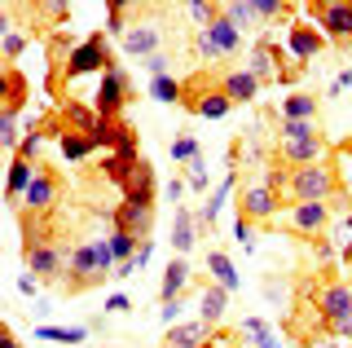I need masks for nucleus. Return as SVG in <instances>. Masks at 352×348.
Returning <instances> with one entry per match:
<instances>
[{"label": "nucleus", "instance_id": "nucleus-55", "mask_svg": "<svg viewBox=\"0 0 352 348\" xmlns=\"http://www.w3.org/2000/svg\"><path fill=\"white\" fill-rule=\"evenodd\" d=\"M163 348H181V344H163Z\"/></svg>", "mask_w": 352, "mask_h": 348}, {"label": "nucleus", "instance_id": "nucleus-36", "mask_svg": "<svg viewBox=\"0 0 352 348\" xmlns=\"http://www.w3.org/2000/svg\"><path fill=\"white\" fill-rule=\"evenodd\" d=\"M185 5H190V18L198 23V31H203V27H212V23H216V14H220L212 0H185Z\"/></svg>", "mask_w": 352, "mask_h": 348}, {"label": "nucleus", "instance_id": "nucleus-42", "mask_svg": "<svg viewBox=\"0 0 352 348\" xmlns=\"http://www.w3.org/2000/svg\"><path fill=\"white\" fill-rule=\"evenodd\" d=\"M22 49H27V36H22V31H9L5 36V62H18Z\"/></svg>", "mask_w": 352, "mask_h": 348}, {"label": "nucleus", "instance_id": "nucleus-54", "mask_svg": "<svg viewBox=\"0 0 352 348\" xmlns=\"http://www.w3.org/2000/svg\"><path fill=\"white\" fill-rule=\"evenodd\" d=\"M344 194H348V199H352V177H348V181H344Z\"/></svg>", "mask_w": 352, "mask_h": 348}, {"label": "nucleus", "instance_id": "nucleus-26", "mask_svg": "<svg viewBox=\"0 0 352 348\" xmlns=\"http://www.w3.org/2000/svg\"><path fill=\"white\" fill-rule=\"evenodd\" d=\"M102 146V137H93V133H62V159H88L93 150Z\"/></svg>", "mask_w": 352, "mask_h": 348}, {"label": "nucleus", "instance_id": "nucleus-21", "mask_svg": "<svg viewBox=\"0 0 352 348\" xmlns=\"http://www.w3.org/2000/svg\"><path fill=\"white\" fill-rule=\"evenodd\" d=\"M198 230H203V225H198V216L185 212L181 203H176V216H172V252L176 256H190L194 243H198Z\"/></svg>", "mask_w": 352, "mask_h": 348}, {"label": "nucleus", "instance_id": "nucleus-1", "mask_svg": "<svg viewBox=\"0 0 352 348\" xmlns=\"http://www.w3.org/2000/svg\"><path fill=\"white\" fill-rule=\"evenodd\" d=\"M115 269H119V260H115L106 238L71 247L66 252V296H84V291L102 287L106 278H115Z\"/></svg>", "mask_w": 352, "mask_h": 348}, {"label": "nucleus", "instance_id": "nucleus-46", "mask_svg": "<svg viewBox=\"0 0 352 348\" xmlns=\"http://www.w3.org/2000/svg\"><path fill=\"white\" fill-rule=\"evenodd\" d=\"M176 318H181V300H163V322L176 326Z\"/></svg>", "mask_w": 352, "mask_h": 348}, {"label": "nucleus", "instance_id": "nucleus-32", "mask_svg": "<svg viewBox=\"0 0 352 348\" xmlns=\"http://www.w3.org/2000/svg\"><path fill=\"white\" fill-rule=\"evenodd\" d=\"M106 243H110V252H115V260L124 265V260H132V256H137V247L146 243V238H137V234H128V230H110V238H106Z\"/></svg>", "mask_w": 352, "mask_h": 348}, {"label": "nucleus", "instance_id": "nucleus-5", "mask_svg": "<svg viewBox=\"0 0 352 348\" xmlns=\"http://www.w3.org/2000/svg\"><path fill=\"white\" fill-rule=\"evenodd\" d=\"M308 18H313L335 45H348L352 40V0H308Z\"/></svg>", "mask_w": 352, "mask_h": 348}, {"label": "nucleus", "instance_id": "nucleus-28", "mask_svg": "<svg viewBox=\"0 0 352 348\" xmlns=\"http://www.w3.org/2000/svg\"><path fill=\"white\" fill-rule=\"evenodd\" d=\"M282 119H317V97L313 93H291L282 102Z\"/></svg>", "mask_w": 352, "mask_h": 348}, {"label": "nucleus", "instance_id": "nucleus-7", "mask_svg": "<svg viewBox=\"0 0 352 348\" xmlns=\"http://www.w3.org/2000/svg\"><path fill=\"white\" fill-rule=\"evenodd\" d=\"M238 212L251 216L256 225H273V221H278V212H282V194L269 190L264 181H260V186H242L238 190Z\"/></svg>", "mask_w": 352, "mask_h": 348}, {"label": "nucleus", "instance_id": "nucleus-16", "mask_svg": "<svg viewBox=\"0 0 352 348\" xmlns=\"http://www.w3.org/2000/svg\"><path fill=\"white\" fill-rule=\"evenodd\" d=\"M36 172H40V163H31V159H22L14 155L9 159V177H5V199H9V208H22V194L31 190V181H36Z\"/></svg>", "mask_w": 352, "mask_h": 348}, {"label": "nucleus", "instance_id": "nucleus-50", "mask_svg": "<svg viewBox=\"0 0 352 348\" xmlns=\"http://www.w3.org/2000/svg\"><path fill=\"white\" fill-rule=\"evenodd\" d=\"M132 5H141V0H106V9H110V14H128Z\"/></svg>", "mask_w": 352, "mask_h": 348}, {"label": "nucleus", "instance_id": "nucleus-13", "mask_svg": "<svg viewBox=\"0 0 352 348\" xmlns=\"http://www.w3.org/2000/svg\"><path fill=\"white\" fill-rule=\"evenodd\" d=\"M282 67H286V58H282V49L273 45V40H256L251 45V53H247V71L256 75L260 84H273L282 75Z\"/></svg>", "mask_w": 352, "mask_h": 348}, {"label": "nucleus", "instance_id": "nucleus-2", "mask_svg": "<svg viewBox=\"0 0 352 348\" xmlns=\"http://www.w3.org/2000/svg\"><path fill=\"white\" fill-rule=\"evenodd\" d=\"M286 203H300V199H348L344 194V181L330 163H308V168H291L286 172V190H282Z\"/></svg>", "mask_w": 352, "mask_h": 348}, {"label": "nucleus", "instance_id": "nucleus-37", "mask_svg": "<svg viewBox=\"0 0 352 348\" xmlns=\"http://www.w3.org/2000/svg\"><path fill=\"white\" fill-rule=\"evenodd\" d=\"M0 146L18 150V115H9V111H0Z\"/></svg>", "mask_w": 352, "mask_h": 348}, {"label": "nucleus", "instance_id": "nucleus-3", "mask_svg": "<svg viewBox=\"0 0 352 348\" xmlns=\"http://www.w3.org/2000/svg\"><path fill=\"white\" fill-rule=\"evenodd\" d=\"M335 199H300V203H282L278 212V225H286L291 234L300 238H326L330 221H335Z\"/></svg>", "mask_w": 352, "mask_h": 348}, {"label": "nucleus", "instance_id": "nucleus-27", "mask_svg": "<svg viewBox=\"0 0 352 348\" xmlns=\"http://www.w3.org/2000/svg\"><path fill=\"white\" fill-rule=\"evenodd\" d=\"M84 326H36V340H49V344H84Z\"/></svg>", "mask_w": 352, "mask_h": 348}, {"label": "nucleus", "instance_id": "nucleus-34", "mask_svg": "<svg viewBox=\"0 0 352 348\" xmlns=\"http://www.w3.org/2000/svg\"><path fill=\"white\" fill-rule=\"evenodd\" d=\"M71 5H75V0H36V14L44 18V23L58 27V23H66V18H71Z\"/></svg>", "mask_w": 352, "mask_h": 348}, {"label": "nucleus", "instance_id": "nucleus-31", "mask_svg": "<svg viewBox=\"0 0 352 348\" xmlns=\"http://www.w3.org/2000/svg\"><path fill=\"white\" fill-rule=\"evenodd\" d=\"M225 18L238 31H251V27L260 23V14H256V5H251V0H229V5H225Z\"/></svg>", "mask_w": 352, "mask_h": 348}, {"label": "nucleus", "instance_id": "nucleus-40", "mask_svg": "<svg viewBox=\"0 0 352 348\" xmlns=\"http://www.w3.org/2000/svg\"><path fill=\"white\" fill-rule=\"evenodd\" d=\"M14 155H22V159H31V163L40 159V128H31V133H27V137L18 141V150H14Z\"/></svg>", "mask_w": 352, "mask_h": 348}, {"label": "nucleus", "instance_id": "nucleus-18", "mask_svg": "<svg viewBox=\"0 0 352 348\" xmlns=\"http://www.w3.org/2000/svg\"><path fill=\"white\" fill-rule=\"evenodd\" d=\"M234 190H238V172L229 168L225 177H220V186L207 194V203L198 208V225H203V230H216V216H220V208L229 203V194H234Z\"/></svg>", "mask_w": 352, "mask_h": 348}, {"label": "nucleus", "instance_id": "nucleus-20", "mask_svg": "<svg viewBox=\"0 0 352 348\" xmlns=\"http://www.w3.org/2000/svg\"><path fill=\"white\" fill-rule=\"evenodd\" d=\"M163 49V36H159V27L154 23H141V27H128V36H124V53H132V58H154V53Z\"/></svg>", "mask_w": 352, "mask_h": 348}, {"label": "nucleus", "instance_id": "nucleus-51", "mask_svg": "<svg viewBox=\"0 0 352 348\" xmlns=\"http://www.w3.org/2000/svg\"><path fill=\"white\" fill-rule=\"evenodd\" d=\"M185 190H190L185 181H172V186H168V199H172V203H181V194H185Z\"/></svg>", "mask_w": 352, "mask_h": 348}, {"label": "nucleus", "instance_id": "nucleus-12", "mask_svg": "<svg viewBox=\"0 0 352 348\" xmlns=\"http://www.w3.org/2000/svg\"><path fill=\"white\" fill-rule=\"evenodd\" d=\"M27 269L36 278H66V252L49 238H31L27 243Z\"/></svg>", "mask_w": 352, "mask_h": 348}, {"label": "nucleus", "instance_id": "nucleus-53", "mask_svg": "<svg viewBox=\"0 0 352 348\" xmlns=\"http://www.w3.org/2000/svg\"><path fill=\"white\" fill-rule=\"evenodd\" d=\"M304 348H339V344H317V340H308Z\"/></svg>", "mask_w": 352, "mask_h": 348}, {"label": "nucleus", "instance_id": "nucleus-47", "mask_svg": "<svg viewBox=\"0 0 352 348\" xmlns=\"http://www.w3.org/2000/svg\"><path fill=\"white\" fill-rule=\"evenodd\" d=\"M36 287H40V282H36V274L27 269V274L18 278V291H22V296H36Z\"/></svg>", "mask_w": 352, "mask_h": 348}, {"label": "nucleus", "instance_id": "nucleus-14", "mask_svg": "<svg viewBox=\"0 0 352 348\" xmlns=\"http://www.w3.org/2000/svg\"><path fill=\"white\" fill-rule=\"evenodd\" d=\"M326 45H330V36H326L317 23H295L291 31H286V49H291L300 62L317 58V53H326Z\"/></svg>", "mask_w": 352, "mask_h": 348}, {"label": "nucleus", "instance_id": "nucleus-52", "mask_svg": "<svg viewBox=\"0 0 352 348\" xmlns=\"http://www.w3.org/2000/svg\"><path fill=\"white\" fill-rule=\"evenodd\" d=\"M0 348H18V340H14V331H9V326H5V344H0Z\"/></svg>", "mask_w": 352, "mask_h": 348}, {"label": "nucleus", "instance_id": "nucleus-23", "mask_svg": "<svg viewBox=\"0 0 352 348\" xmlns=\"http://www.w3.org/2000/svg\"><path fill=\"white\" fill-rule=\"evenodd\" d=\"M207 331H212L207 322H176V326H168L163 344H181V348H207Z\"/></svg>", "mask_w": 352, "mask_h": 348}, {"label": "nucleus", "instance_id": "nucleus-30", "mask_svg": "<svg viewBox=\"0 0 352 348\" xmlns=\"http://www.w3.org/2000/svg\"><path fill=\"white\" fill-rule=\"evenodd\" d=\"M150 97L154 102H185V84H176L172 75H150Z\"/></svg>", "mask_w": 352, "mask_h": 348}, {"label": "nucleus", "instance_id": "nucleus-10", "mask_svg": "<svg viewBox=\"0 0 352 348\" xmlns=\"http://www.w3.org/2000/svg\"><path fill=\"white\" fill-rule=\"evenodd\" d=\"M110 221H115V230L150 238V230H154V203L150 199H137V194H124V203L110 212Z\"/></svg>", "mask_w": 352, "mask_h": 348}, {"label": "nucleus", "instance_id": "nucleus-19", "mask_svg": "<svg viewBox=\"0 0 352 348\" xmlns=\"http://www.w3.org/2000/svg\"><path fill=\"white\" fill-rule=\"evenodd\" d=\"M220 89L229 93V102H234V106H251V102H256V93L264 89V84H260V80H256V75H251L247 67H238V71H225Z\"/></svg>", "mask_w": 352, "mask_h": 348}, {"label": "nucleus", "instance_id": "nucleus-39", "mask_svg": "<svg viewBox=\"0 0 352 348\" xmlns=\"http://www.w3.org/2000/svg\"><path fill=\"white\" fill-rule=\"evenodd\" d=\"M251 5H256L260 23H273V18H282V14H286V5H291V0H251Z\"/></svg>", "mask_w": 352, "mask_h": 348}, {"label": "nucleus", "instance_id": "nucleus-25", "mask_svg": "<svg viewBox=\"0 0 352 348\" xmlns=\"http://www.w3.org/2000/svg\"><path fill=\"white\" fill-rule=\"evenodd\" d=\"M207 274H212L220 287L229 291V296H234V291L242 287V282H238V269H234V260H229L225 252H207Z\"/></svg>", "mask_w": 352, "mask_h": 348}, {"label": "nucleus", "instance_id": "nucleus-41", "mask_svg": "<svg viewBox=\"0 0 352 348\" xmlns=\"http://www.w3.org/2000/svg\"><path fill=\"white\" fill-rule=\"evenodd\" d=\"M190 168V177H185V186L190 190H207V168H203V155H198L194 163H185Z\"/></svg>", "mask_w": 352, "mask_h": 348}, {"label": "nucleus", "instance_id": "nucleus-11", "mask_svg": "<svg viewBox=\"0 0 352 348\" xmlns=\"http://www.w3.org/2000/svg\"><path fill=\"white\" fill-rule=\"evenodd\" d=\"M62 199V181H58V172L53 168H40L36 172V181H31V190L22 194V208L18 212H31V216H44V212H53V203Z\"/></svg>", "mask_w": 352, "mask_h": 348}, {"label": "nucleus", "instance_id": "nucleus-33", "mask_svg": "<svg viewBox=\"0 0 352 348\" xmlns=\"http://www.w3.org/2000/svg\"><path fill=\"white\" fill-rule=\"evenodd\" d=\"M322 124L317 119H282L278 124V141H300V137H317Z\"/></svg>", "mask_w": 352, "mask_h": 348}, {"label": "nucleus", "instance_id": "nucleus-49", "mask_svg": "<svg viewBox=\"0 0 352 348\" xmlns=\"http://www.w3.org/2000/svg\"><path fill=\"white\" fill-rule=\"evenodd\" d=\"M344 89H352V71H344V75H339L335 84H330V97H339V93H344Z\"/></svg>", "mask_w": 352, "mask_h": 348}, {"label": "nucleus", "instance_id": "nucleus-29", "mask_svg": "<svg viewBox=\"0 0 352 348\" xmlns=\"http://www.w3.org/2000/svg\"><path fill=\"white\" fill-rule=\"evenodd\" d=\"M242 335L251 340V348H282V344H278V335H273V326L264 322V318H247Z\"/></svg>", "mask_w": 352, "mask_h": 348}, {"label": "nucleus", "instance_id": "nucleus-35", "mask_svg": "<svg viewBox=\"0 0 352 348\" xmlns=\"http://www.w3.org/2000/svg\"><path fill=\"white\" fill-rule=\"evenodd\" d=\"M198 155H203V150H198V137L194 133H181V137L172 141V163H176V168H181V163H194Z\"/></svg>", "mask_w": 352, "mask_h": 348}, {"label": "nucleus", "instance_id": "nucleus-45", "mask_svg": "<svg viewBox=\"0 0 352 348\" xmlns=\"http://www.w3.org/2000/svg\"><path fill=\"white\" fill-rule=\"evenodd\" d=\"M106 31H110V36H128V27H124V14H106Z\"/></svg>", "mask_w": 352, "mask_h": 348}, {"label": "nucleus", "instance_id": "nucleus-9", "mask_svg": "<svg viewBox=\"0 0 352 348\" xmlns=\"http://www.w3.org/2000/svg\"><path fill=\"white\" fill-rule=\"evenodd\" d=\"M185 106H190L194 115H203V119H225L229 111H234L229 93L220 89V84H212V89H207V80H203V75H198L190 89H185Z\"/></svg>", "mask_w": 352, "mask_h": 348}, {"label": "nucleus", "instance_id": "nucleus-24", "mask_svg": "<svg viewBox=\"0 0 352 348\" xmlns=\"http://www.w3.org/2000/svg\"><path fill=\"white\" fill-rule=\"evenodd\" d=\"M198 309H203V322L207 326H216L220 318H225V309H229V291L220 287V282H212V287L198 296Z\"/></svg>", "mask_w": 352, "mask_h": 348}, {"label": "nucleus", "instance_id": "nucleus-38", "mask_svg": "<svg viewBox=\"0 0 352 348\" xmlns=\"http://www.w3.org/2000/svg\"><path fill=\"white\" fill-rule=\"evenodd\" d=\"M234 234H238V243L247 247V252H256V221H251V216H242V212H238V221H234Z\"/></svg>", "mask_w": 352, "mask_h": 348}, {"label": "nucleus", "instance_id": "nucleus-44", "mask_svg": "<svg viewBox=\"0 0 352 348\" xmlns=\"http://www.w3.org/2000/svg\"><path fill=\"white\" fill-rule=\"evenodd\" d=\"M150 256H154V243L146 238V243L137 247V256H132V265H137V269H146V265H150Z\"/></svg>", "mask_w": 352, "mask_h": 348}, {"label": "nucleus", "instance_id": "nucleus-22", "mask_svg": "<svg viewBox=\"0 0 352 348\" xmlns=\"http://www.w3.org/2000/svg\"><path fill=\"white\" fill-rule=\"evenodd\" d=\"M190 287V265L185 256H172L168 269H163V287H159V300H181V291Z\"/></svg>", "mask_w": 352, "mask_h": 348}, {"label": "nucleus", "instance_id": "nucleus-17", "mask_svg": "<svg viewBox=\"0 0 352 348\" xmlns=\"http://www.w3.org/2000/svg\"><path fill=\"white\" fill-rule=\"evenodd\" d=\"M0 80H5V97H0V111L18 115L22 106H27V93H31L27 75L18 71V62H5V71H0Z\"/></svg>", "mask_w": 352, "mask_h": 348}, {"label": "nucleus", "instance_id": "nucleus-15", "mask_svg": "<svg viewBox=\"0 0 352 348\" xmlns=\"http://www.w3.org/2000/svg\"><path fill=\"white\" fill-rule=\"evenodd\" d=\"M278 159L291 163V168H308V163L326 159V137H300V141H278Z\"/></svg>", "mask_w": 352, "mask_h": 348}, {"label": "nucleus", "instance_id": "nucleus-6", "mask_svg": "<svg viewBox=\"0 0 352 348\" xmlns=\"http://www.w3.org/2000/svg\"><path fill=\"white\" fill-rule=\"evenodd\" d=\"M110 67H119V62H115V53L106 49V31L88 36L84 45H75L71 58H66V75H71V80H80V75H93V71H110Z\"/></svg>", "mask_w": 352, "mask_h": 348}, {"label": "nucleus", "instance_id": "nucleus-8", "mask_svg": "<svg viewBox=\"0 0 352 348\" xmlns=\"http://www.w3.org/2000/svg\"><path fill=\"white\" fill-rule=\"evenodd\" d=\"M132 93H137V89H132V75L124 67H110L102 75V84H97V115H102V119H115L119 106H124Z\"/></svg>", "mask_w": 352, "mask_h": 348}, {"label": "nucleus", "instance_id": "nucleus-48", "mask_svg": "<svg viewBox=\"0 0 352 348\" xmlns=\"http://www.w3.org/2000/svg\"><path fill=\"white\" fill-rule=\"evenodd\" d=\"M106 309H110V313H128V309H132V300H128V296H110V300H106Z\"/></svg>", "mask_w": 352, "mask_h": 348}, {"label": "nucleus", "instance_id": "nucleus-43", "mask_svg": "<svg viewBox=\"0 0 352 348\" xmlns=\"http://www.w3.org/2000/svg\"><path fill=\"white\" fill-rule=\"evenodd\" d=\"M141 67H146L150 75H168V58H163V53H154V58H146Z\"/></svg>", "mask_w": 352, "mask_h": 348}, {"label": "nucleus", "instance_id": "nucleus-4", "mask_svg": "<svg viewBox=\"0 0 352 348\" xmlns=\"http://www.w3.org/2000/svg\"><path fill=\"white\" fill-rule=\"evenodd\" d=\"M242 49V31L229 23L225 14H216V23L212 27H203L194 36V53L203 62H225V58H234V53Z\"/></svg>", "mask_w": 352, "mask_h": 348}]
</instances>
